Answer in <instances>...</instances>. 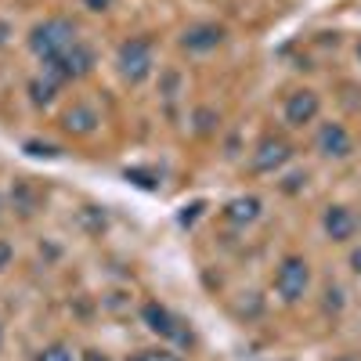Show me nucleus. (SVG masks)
I'll return each instance as SVG.
<instances>
[{
  "mask_svg": "<svg viewBox=\"0 0 361 361\" xmlns=\"http://www.w3.org/2000/svg\"><path fill=\"white\" fill-rule=\"evenodd\" d=\"M11 202H15V209H22V214L29 217V214L40 206V192L29 185V180H18V185L11 188Z\"/></svg>",
  "mask_w": 361,
  "mask_h": 361,
  "instance_id": "obj_13",
  "label": "nucleus"
},
{
  "mask_svg": "<svg viewBox=\"0 0 361 361\" xmlns=\"http://www.w3.org/2000/svg\"><path fill=\"white\" fill-rule=\"evenodd\" d=\"M4 40H8V25H4V22H0V44H4Z\"/></svg>",
  "mask_w": 361,
  "mask_h": 361,
  "instance_id": "obj_25",
  "label": "nucleus"
},
{
  "mask_svg": "<svg viewBox=\"0 0 361 361\" xmlns=\"http://www.w3.org/2000/svg\"><path fill=\"white\" fill-rule=\"evenodd\" d=\"M350 267H354V271H357V275H361V246H357V250L350 253Z\"/></svg>",
  "mask_w": 361,
  "mask_h": 361,
  "instance_id": "obj_24",
  "label": "nucleus"
},
{
  "mask_svg": "<svg viewBox=\"0 0 361 361\" xmlns=\"http://www.w3.org/2000/svg\"><path fill=\"white\" fill-rule=\"evenodd\" d=\"M127 361H185V357L173 354V350H137V354H130Z\"/></svg>",
  "mask_w": 361,
  "mask_h": 361,
  "instance_id": "obj_15",
  "label": "nucleus"
},
{
  "mask_svg": "<svg viewBox=\"0 0 361 361\" xmlns=\"http://www.w3.org/2000/svg\"><path fill=\"white\" fill-rule=\"evenodd\" d=\"M25 152L29 156H47V159H54V156H62L54 145H44V141H25Z\"/></svg>",
  "mask_w": 361,
  "mask_h": 361,
  "instance_id": "obj_18",
  "label": "nucleus"
},
{
  "mask_svg": "<svg viewBox=\"0 0 361 361\" xmlns=\"http://www.w3.org/2000/svg\"><path fill=\"white\" fill-rule=\"evenodd\" d=\"M221 44H224V25H217V22H199V25H188L180 33V47L188 54H206Z\"/></svg>",
  "mask_w": 361,
  "mask_h": 361,
  "instance_id": "obj_8",
  "label": "nucleus"
},
{
  "mask_svg": "<svg viewBox=\"0 0 361 361\" xmlns=\"http://www.w3.org/2000/svg\"><path fill=\"white\" fill-rule=\"evenodd\" d=\"M214 119H217V116L209 112V109H199V112H195V123H199V130H202V134L214 130Z\"/></svg>",
  "mask_w": 361,
  "mask_h": 361,
  "instance_id": "obj_19",
  "label": "nucleus"
},
{
  "mask_svg": "<svg viewBox=\"0 0 361 361\" xmlns=\"http://www.w3.org/2000/svg\"><path fill=\"white\" fill-rule=\"evenodd\" d=\"M83 8H87V11H98V15H102V11H109V8H112V0H83Z\"/></svg>",
  "mask_w": 361,
  "mask_h": 361,
  "instance_id": "obj_21",
  "label": "nucleus"
},
{
  "mask_svg": "<svg viewBox=\"0 0 361 361\" xmlns=\"http://www.w3.org/2000/svg\"><path fill=\"white\" fill-rule=\"evenodd\" d=\"M289 159H293V145H289L286 137H279V134L260 137L257 148H253V170H257V173H275V170H282Z\"/></svg>",
  "mask_w": 361,
  "mask_h": 361,
  "instance_id": "obj_6",
  "label": "nucleus"
},
{
  "mask_svg": "<svg viewBox=\"0 0 361 361\" xmlns=\"http://www.w3.org/2000/svg\"><path fill=\"white\" fill-rule=\"evenodd\" d=\"M141 322L152 329L159 340H170V343H180V347H192V329L180 322L173 311H166L163 304H156V300H148V304L141 307Z\"/></svg>",
  "mask_w": 361,
  "mask_h": 361,
  "instance_id": "obj_4",
  "label": "nucleus"
},
{
  "mask_svg": "<svg viewBox=\"0 0 361 361\" xmlns=\"http://www.w3.org/2000/svg\"><path fill=\"white\" fill-rule=\"evenodd\" d=\"M357 58H361V44H357Z\"/></svg>",
  "mask_w": 361,
  "mask_h": 361,
  "instance_id": "obj_27",
  "label": "nucleus"
},
{
  "mask_svg": "<svg viewBox=\"0 0 361 361\" xmlns=\"http://www.w3.org/2000/svg\"><path fill=\"white\" fill-rule=\"evenodd\" d=\"M221 214H224V221H228V224L246 228V224H253V221L260 217V199H257V195H238V199L224 202Z\"/></svg>",
  "mask_w": 361,
  "mask_h": 361,
  "instance_id": "obj_12",
  "label": "nucleus"
},
{
  "mask_svg": "<svg viewBox=\"0 0 361 361\" xmlns=\"http://www.w3.org/2000/svg\"><path fill=\"white\" fill-rule=\"evenodd\" d=\"M37 361H73V350L62 347V343H51V347H44L37 354Z\"/></svg>",
  "mask_w": 361,
  "mask_h": 361,
  "instance_id": "obj_16",
  "label": "nucleus"
},
{
  "mask_svg": "<svg viewBox=\"0 0 361 361\" xmlns=\"http://www.w3.org/2000/svg\"><path fill=\"white\" fill-rule=\"evenodd\" d=\"M98 123H102V116L94 112V105H87V102L69 105L62 112V119H58V127H62L66 134H73V137H90L98 130Z\"/></svg>",
  "mask_w": 361,
  "mask_h": 361,
  "instance_id": "obj_9",
  "label": "nucleus"
},
{
  "mask_svg": "<svg viewBox=\"0 0 361 361\" xmlns=\"http://www.w3.org/2000/svg\"><path fill=\"white\" fill-rule=\"evenodd\" d=\"M73 44H76V25L69 18H47V22L33 25V33H29V51L44 58V62L69 51Z\"/></svg>",
  "mask_w": 361,
  "mask_h": 361,
  "instance_id": "obj_1",
  "label": "nucleus"
},
{
  "mask_svg": "<svg viewBox=\"0 0 361 361\" xmlns=\"http://www.w3.org/2000/svg\"><path fill=\"white\" fill-rule=\"evenodd\" d=\"M127 180H134V185H141V188H148V192H152V188H159V180H156V173H148V170H127Z\"/></svg>",
  "mask_w": 361,
  "mask_h": 361,
  "instance_id": "obj_17",
  "label": "nucleus"
},
{
  "mask_svg": "<svg viewBox=\"0 0 361 361\" xmlns=\"http://www.w3.org/2000/svg\"><path fill=\"white\" fill-rule=\"evenodd\" d=\"M357 224L361 221H357V214L350 206H329L325 217H322V228L333 243H350V238L357 235Z\"/></svg>",
  "mask_w": 361,
  "mask_h": 361,
  "instance_id": "obj_10",
  "label": "nucleus"
},
{
  "mask_svg": "<svg viewBox=\"0 0 361 361\" xmlns=\"http://www.w3.org/2000/svg\"><path fill=\"white\" fill-rule=\"evenodd\" d=\"M83 361H109L102 350H83Z\"/></svg>",
  "mask_w": 361,
  "mask_h": 361,
  "instance_id": "obj_23",
  "label": "nucleus"
},
{
  "mask_svg": "<svg viewBox=\"0 0 361 361\" xmlns=\"http://www.w3.org/2000/svg\"><path fill=\"white\" fill-rule=\"evenodd\" d=\"M286 123L289 127H307V123H314L318 119V112H322V98L314 94V90H293V94L286 98Z\"/></svg>",
  "mask_w": 361,
  "mask_h": 361,
  "instance_id": "obj_7",
  "label": "nucleus"
},
{
  "mask_svg": "<svg viewBox=\"0 0 361 361\" xmlns=\"http://www.w3.org/2000/svg\"><path fill=\"white\" fill-rule=\"evenodd\" d=\"M311 286V267L304 257H286L275 271V293L286 300V304H296L300 296L307 293Z\"/></svg>",
  "mask_w": 361,
  "mask_h": 361,
  "instance_id": "obj_5",
  "label": "nucleus"
},
{
  "mask_svg": "<svg viewBox=\"0 0 361 361\" xmlns=\"http://www.w3.org/2000/svg\"><path fill=\"white\" fill-rule=\"evenodd\" d=\"M199 209H202V202H192V206L185 209V214H180V224H192V221L199 217Z\"/></svg>",
  "mask_w": 361,
  "mask_h": 361,
  "instance_id": "obj_22",
  "label": "nucleus"
},
{
  "mask_svg": "<svg viewBox=\"0 0 361 361\" xmlns=\"http://www.w3.org/2000/svg\"><path fill=\"white\" fill-rule=\"evenodd\" d=\"M116 66H119V76H123L127 83H141L152 76V66H156V58H152V40L148 37H130L119 44L116 51Z\"/></svg>",
  "mask_w": 361,
  "mask_h": 361,
  "instance_id": "obj_2",
  "label": "nucleus"
},
{
  "mask_svg": "<svg viewBox=\"0 0 361 361\" xmlns=\"http://www.w3.org/2000/svg\"><path fill=\"white\" fill-rule=\"evenodd\" d=\"M58 87H62V83H54V80H33V83H29V94H33V102L37 105H51L54 102V94H58Z\"/></svg>",
  "mask_w": 361,
  "mask_h": 361,
  "instance_id": "obj_14",
  "label": "nucleus"
},
{
  "mask_svg": "<svg viewBox=\"0 0 361 361\" xmlns=\"http://www.w3.org/2000/svg\"><path fill=\"white\" fill-rule=\"evenodd\" d=\"M90 69H94V51H90L87 44H73L69 51H62L58 58H51V62H44V76L54 80V83H73V80H83Z\"/></svg>",
  "mask_w": 361,
  "mask_h": 361,
  "instance_id": "obj_3",
  "label": "nucleus"
},
{
  "mask_svg": "<svg viewBox=\"0 0 361 361\" xmlns=\"http://www.w3.org/2000/svg\"><path fill=\"white\" fill-rule=\"evenodd\" d=\"M0 343H4V329H0Z\"/></svg>",
  "mask_w": 361,
  "mask_h": 361,
  "instance_id": "obj_26",
  "label": "nucleus"
},
{
  "mask_svg": "<svg viewBox=\"0 0 361 361\" xmlns=\"http://www.w3.org/2000/svg\"><path fill=\"white\" fill-rule=\"evenodd\" d=\"M11 257H15V250H11V243H4V238H0V271H4V267L11 264Z\"/></svg>",
  "mask_w": 361,
  "mask_h": 361,
  "instance_id": "obj_20",
  "label": "nucleus"
},
{
  "mask_svg": "<svg viewBox=\"0 0 361 361\" xmlns=\"http://www.w3.org/2000/svg\"><path fill=\"white\" fill-rule=\"evenodd\" d=\"M318 152L329 156V159H347L354 152V141H350L347 127L343 123H322V130H318Z\"/></svg>",
  "mask_w": 361,
  "mask_h": 361,
  "instance_id": "obj_11",
  "label": "nucleus"
}]
</instances>
